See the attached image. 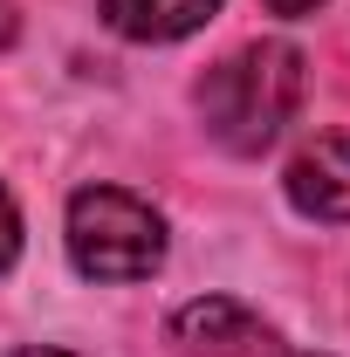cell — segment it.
I'll list each match as a JSON object with an SVG mask.
<instances>
[{"instance_id": "7", "label": "cell", "mask_w": 350, "mask_h": 357, "mask_svg": "<svg viewBox=\"0 0 350 357\" xmlns=\"http://www.w3.org/2000/svg\"><path fill=\"white\" fill-rule=\"evenodd\" d=\"M14 35H21V14H14V0H0V48H14Z\"/></svg>"}, {"instance_id": "5", "label": "cell", "mask_w": 350, "mask_h": 357, "mask_svg": "<svg viewBox=\"0 0 350 357\" xmlns=\"http://www.w3.org/2000/svg\"><path fill=\"white\" fill-rule=\"evenodd\" d=\"M213 14H220V0H103V21L124 42H185Z\"/></svg>"}, {"instance_id": "9", "label": "cell", "mask_w": 350, "mask_h": 357, "mask_svg": "<svg viewBox=\"0 0 350 357\" xmlns=\"http://www.w3.org/2000/svg\"><path fill=\"white\" fill-rule=\"evenodd\" d=\"M14 357H69V351H14Z\"/></svg>"}, {"instance_id": "6", "label": "cell", "mask_w": 350, "mask_h": 357, "mask_svg": "<svg viewBox=\"0 0 350 357\" xmlns=\"http://www.w3.org/2000/svg\"><path fill=\"white\" fill-rule=\"evenodd\" d=\"M21 261V213H14V199H7V185H0V275Z\"/></svg>"}, {"instance_id": "4", "label": "cell", "mask_w": 350, "mask_h": 357, "mask_svg": "<svg viewBox=\"0 0 350 357\" xmlns=\"http://www.w3.org/2000/svg\"><path fill=\"white\" fill-rule=\"evenodd\" d=\"M289 199L316 220H350V131L309 144L289 165Z\"/></svg>"}, {"instance_id": "1", "label": "cell", "mask_w": 350, "mask_h": 357, "mask_svg": "<svg viewBox=\"0 0 350 357\" xmlns=\"http://www.w3.org/2000/svg\"><path fill=\"white\" fill-rule=\"evenodd\" d=\"M296 110H303V48H289V42L234 48L227 62L206 69V83H199V117H206V131H213L227 151H241V158L268 151Z\"/></svg>"}, {"instance_id": "2", "label": "cell", "mask_w": 350, "mask_h": 357, "mask_svg": "<svg viewBox=\"0 0 350 357\" xmlns=\"http://www.w3.org/2000/svg\"><path fill=\"white\" fill-rule=\"evenodd\" d=\"M69 261L89 282H144L165 261V220L124 185H83L69 199Z\"/></svg>"}, {"instance_id": "8", "label": "cell", "mask_w": 350, "mask_h": 357, "mask_svg": "<svg viewBox=\"0 0 350 357\" xmlns=\"http://www.w3.org/2000/svg\"><path fill=\"white\" fill-rule=\"evenodd\" d=\"M268 14H316V7H323V0H261Z\"/></svg>"}, {"instance_id": "3", "label": "cell", "mask_w": 350, "mask_h": 357, "mask_svg": "<svg viewBox=\"0 0 350 357\" xmlns=\"http://www.w3.org/2000/svg\"><path fill=\"white\" fill-rule=\"evenodd\" d=\"M172 337H178V351H192V357H248L254 344H268V330L241 303H227V296L185 303L172 316Z\"/></svg>"}]
</instances>
